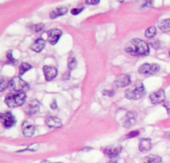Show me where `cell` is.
I'll list each match as a JSON object with an SVG mask.
<instances>
[{
    "label": "cell",
    "instance_id": "cell-28",
    "mask_svg": "<svg viewBox=\"0 0 170 163\" xmlns=\"http://www.w3.org/2000/svg\"><path fill=\"white\" fill-rule=\"evenodd\" d=\"M84 10V7H78V8H73L72 10H71V13H72L73 15H78V14H80L82 11Z\"/></svg>",
    "mask_w": 170,
    "mask_h": 163
},
{
    "label": "cell",
    "instance_id": "cell-5",
    "mask_svg": "<svg viewBox=\"0 0 170 163\" xmlns=\"http://www.w3.org/2000/svg\"><path fill=\"white\" fill-rule=\"evenodd\" d=\"M0 119H1V123L5 128H9L13 126L16 123V118L11 112H3L0 116Z\"/></svg>",
    "mask_w": 170,
    "mask_h": 163
},
{
    "label": "cell",
    "instance_id": "cell-32",
    "mask_svg": "<svg viewBox=\"0 0 170 163\" xmlns=\"http://www.w3.org/2000/svg\"><path fill=\"white\" fill-rule=\"evenodd\" d=\"M163 106H164V108H165V110L167 111V112L170 113V101L164 102V104H163Z\"/></svg>",
    "mask_w": 170,
    "mask_h": 163
},
{
    "label": "cell",
    "instance_id": "cell-12",
    "mask_svg": "<svg viewBox=\"0 0 170 163\" xmlns=\"http://www.w3.org/2000/svg\"><path fill=\"white\" fill-rule=\"evenodd\" d=\"M39 110H40V104L37 101H33L32 102H30V104L27 106L25 112L29 116H33L34 113L39 111Z\"/></svg>",
    "mask_w": 170,
    "mask_h": 163
},
{
    "label": "cell",
    "instance_id": "cell-8",
    "mask_svg": "<svg viewBox=\"0 0 170 163\" xmlns=\"http://www.w3.org/2000/svg\"><path fill=\"white\" fill-rule=\"evenodd\" d=\"M35 130H36V127L34 124L30 123L28 121H24L22 123V132H23L24 136L26 137H31L34 135L35 133Z\"/></svg>",
    "mask_w": 170,
    "mask_h": 163
},
{
    "label": "cell",
    "instance_id": "cell-30",
    "mask_svg": "<svg viewBox=\"0 0 170 163\" xmlns=\"http://www.w3.org/2000/svg\"><path fill=\"white\" fill-rule=\"evenodd\" d=\"M102 95L103 96H112L114 95V91L112 90H106L102 91Z\"/></svg>",
    "mask_w": 170,
    "mask_h": 163
},
{
    "label": "cell",
    "instance_id": "cell-6",
    "mask_svg": "<svg viewBox=\"0 0 170 163\" xmlns=\"http://www.w3.org/2000/svg\"><path fill=\"white\" fill-rule=\"evenodd\" d=\"M136 117H138V113L134 111H128L127 115L122 117V121H120V124L125 128L130 127L134 123Z\"/></svg>",
    "mask_w": 170,
    "mask_h": 163
},
{
    "label": "cell",
    "instance_id": "cell-38",
    "mask_svg": "<svg viewBox=\"0 0 170 163\" xmlns=\"http://www.w3.org/2000/svg\"><path fill=\"white\" fill-rule=\"evenodd\" d=\"M169 56H170V51H169Z\"/></svg>",
    "mask_w": 170,
    "mask_h": 163
},
{
    "label": "cell",
    "instance_id": "cell-19",
    "mask_svg": "<svg viewBox=\"0 0 170 163\" xmlns=\"http://www.w3.org/2000/svg\"><path fill=\"white\" fill-rule=\"evenodd\" d=\"M158 27L162 32H170V19L161 20L158 23Z\"/></svg>",
    "mask_w": 170,
    "mask_h": 163
},
{
    "label": "cell",
    "instance_id": "cell-34",
    "mask_svg": "<svg viewBox=\"0 0 170 163\" xmlns=\"http://www.w3.org/2000/svg\"><path fill=\"white\" fill-rule=\"evenodd\" d=\"M164 137L170 139V130H169V131H167V132H165V134H164Z\"/></svg>",
    "mask_w": 170,
    "mask_h": 163
},
{
    "label": "cell",
    "instance_id": "cell-13",
    "mask_svg": "<svg viewBox=\"0 0 170 163\" xmlns=\"http://www.w3.org/2000/svg\"><path fill=\"white\" fill-rule=\"evenodd\" d=\"M46 124H47V126L51 127V128H59L62 126V121H61V119H59L58 117L50 116L46 119Z\"/></svg>",
    "mask_w": 170,
    "mask_h": 163
},
{
    "label": "cell",
    "instance_id": "cell-26",
    "mask_svg": "<svg viewBox=\"0 0 170 163\" xmlns=\"http://www.w3.org/2000/svg\"><path fill=\"white\" fill-rule=\"evenodd\" d=\"M43 28H44V24H36L31 27V29L35 32H40L41 30H43Z\"/></svg>",
    "mask_w": 170,
    "mask_h": 163
},
{
    "label": "cell",
    "instance_id": "cell-33",
    "mask_svg": "<svg viewBox=\"0 0 170 163\" xmlns=\"http://www.w3.org/2000/svg\"><path fill=\"white\" fill-rule=\"evenodd\" d=\"M51 108H52V110H56V108H57V102H56V101H53L52 102H51Z\"/></svg>",
    "mask_w": 170,
    "mask_h": 163
},
{
    "label": "cell",
    "instance_id": "cell-24",
    "mask_svg": "<svg viewBox=\"0 0 170 163\" xmlns=\"http://www.w3.org/2000/svg\"><path fill=\"white\" fill-rule=\"evenodd\" d=\"M155 35H156L155 27H149V28L145 31V37L147 38H153Z\"/></svg>",
    "mask_w": 170,
    "mask_h": 163
},
{
    "label": "cell",
    "instance_id": "cell-14",
    "mask_svg": "<svg viewBox=\"0 0 170 163\" xmlns=\"http://www.w3.org/2000/svg\"><path fill=\"white\" fill-rule=\"evenodd\" d=\"M120 151H122V147H120V146H109V147H107L103 150V152H105L108 157H112V158L118 156L120 153Z\"/></svg>",
    "mask_w": 170,
    "mask_h": 163
},
{
    "label": "cell",
    "instance_id": "cell-21",
    "mask_svg": "<svg viewBox=\"0 0 170 163\" xmlns=\"http://www.w3.org/2000/svg\"><path fill=\"white\" fill-rule=\"evenodd\" d=\"M68 67H69L70 70H74L77 67V60L74 57V55H72V54H71L69 59H68Z\"/></svg>",
    "mask_w": 170,
    "mask_h": 163
},
{
    "label": "cell",
    "instance_id": "cell-31",
    "mask_svg": "<svg viewBox=\"0 0 170 163\" xmlns=\"http://www.w3.org/2000/svg\"><path fill=\"white\" fill-rule=\"evenodd\" d=\"M101 0H86V3L89 5H97L100 3Z\"/></svg>",
    "mask_w": 170,
    "mask_h": 163
},
{
    "label": "cell",
    "instance_id": "cell-35",
    "mask_svg": "<svg viewBox=\"0 0 170 163\" xmlns=\"http://www.w3.org/2000/svg\"><path fill=\"white\" fill-rule=\"evenodd\" d=\"M109 163H119V162H118V161H116V160H112Z\"/></svg>",
    "mask_w": 170,
    "mask_h": 163
},
{
    "label": "cell",
    "instance_id": "cell-23",
    "mask_svg": "<svg viewBox=\"0 0 170 163\" xmlns=\"http://www.w3.org/2000/svg\"><path fill=\"white\" fill-rule=\"evenodd\" d=\"M138 5L140 8L150 7L152 5L151 0H138Z\"/></svg>",
    "mask_w": 170,
    "mask_h": 163
},
{
    "label": "cell",
    "instance_id": "cell-37",
    "mask_svg": "<svg viewBox=\"0 0 170 163\" xmlns=\"http://www.w3.org/2000/svg\"><path fill=\"white\" fill-rule=\"evenodd\" d=\"M118 2H123L124 0H118Z\"/></svg>",
    "mask_w": 170,
    "mask_h": 163
},
{
    "label": "cell",
    "instance_id": "cell-16",
    "mask_svg": "<svg viewBox=\"0 0 170 163\" xmlns=\"http://www.w3.org/2000/svg\"><path fill=\"white\" fill-rule=\"evenodd\" d=\"M152 147V142L149 138H142L139 141V144H138V148L140 151L142 152H145V151H148L150 150Z\"/></svg>",
    "mask_w": 170,
    "mask_h": 163
},
{
    "label": "cell",
    "instance_id": "cell-20",
    "mask_svg": "<svg viewBox=\"0 0 170 163\" xmlns=\"http://www.w3.org/2000/svg\"><path fill=\"white\" fill-rule=\"evenodd\" d=\"M151 70H152V64H143L141 65L138 69V72L143 75H151Z\"/></svg>",
    "mask_w": 170,
    "mask_h": 163
},
{
    "label": "cell",
    "instance_id": "cell-17",
    "mask_svg": "<svg viewBox=\"0 0 170 163\" xmlns=\"http://www.w3.org/2000/svg\"><path fill=\"white\" fill-rule=\"evenodd\" d=\"M45 45H46V43H45V41H44L43 39H37L34 43L32 44V46H31V49L34 52H36V53H39V52H41L44 48H45Z\"/></svg>",
    "mask_w": 170,
    "mask_h": 163
},
{
    "label": "cell",
    "instance_id": "cell-11",
    "mask_svg": "<svg viewBox=\"0 0 170 163\" xmlns=\"http://www.w3.org/2000/svg\"><path fill=\"white\" fill-rule=\"evenodd\" d=\"M131 83L130 77L128 75H122L118 77L116 81H114V86L117 88H124V86H128Z\"/></svg>",
    "mask_w": 170,
    "mask_h": 163
},
{
    "label": "cell",
    "instance_id": "cell-36",
    "mask_svg": "<svg viewBox=\"0 0 170 163\" xmlns=\"http://www.w3.org/2000/svg\"><path fill=\"white\" fill-rule=\"evenodd\" d=\"M41 163H51V162H49V161H42Z\"/></svg>",
    "mask_w": 170,
    "mask_h": 163
},
{
    "label": "cell",
    "instance_id": "cell-2",
    "mask_svg": "<svg viewBox=\"0 0 170 163\" xmlns=\"http://www.w3.org/2000/svg\"><path fill=\"white\" fill-rule=\"evenodd\" d=\"M26 94L24 91H16L13 94H9L5 97V104L9 107H18L24 105L26 101Z\"/></svg>",
    "mask_w": 170,
    "mask_h": 163
},
{
    "label": "cell",
    "instance_id": "cell-22",
    "mask_svg": "<svg viewBox=\"0 0 170 163\" xmlns=\"http://www.w3.org/2000/svg\"><path fill=\"white\" fill-rule=\"evenodd\" d=\"M30 69H32L31 65H29L28 63H22L19 67V75L20 76L23 75L24 73H26L27 71H29Z\"/></svg>",
    "mask_w": 170,
    "mask_h": 163
},
{
    "label": "cell",
    "instance_id": "cell-39",
    "mask_svg": "<svg viewBox=\"0 0 170 163\" xmlns=\"http://www.w3.org/2000/svg\"><path fill=\"white\" fill-rule=\"evenodd\" d=\"M57 163H61V162H57Z\"/></svg>",
    "mask_w": 170,
    "mask_h": 163
},
{
    "label": "cell",
    "instance_id": "cell-18",
    "mask_svg": "<svg viewBox=\"0 0 170 163\" xmlns=\"http://www.w3.org/2000/svg\"><path fill=\"white\" fill-rule=\"evenodd\" d=\"M162 158L157 155H148L143 158V163H161Z\"/></svg>",
    "mask_w": 170,
    "mask_h": 163
},
{
    "label": "cell",
    "instance_id": "cell-7",
    "mask_svg": "<svg viewBox=\"0 0 170 163\" xmlns=\"http://www.w3.org/2000/svg\"><path fill=\"white\" fill-rule=\"evenodd\" d=\"M149 100L151 101V104L153 105H158V104H161L164 101H165V93L162 89L158 90L154 93L150 94L149 96Z\"/></svg>",
    "mask_w": 170,
    "mask_h": 163
},
{
    "label": "cell",
    "instance_id": "cell-1",
    "mask_svg": "<svg viewBox=\"0 0 170 163\" xmlns=\"http://www.w3.org/2000/svg\"><path fill=\"white\" fill-rule=\"evenodd\" d=\"M124 50L132 56H146L149 54V46L140 39H132L128 43Z\"/></svg>",
    "mask_w": 170,
    "mask_h": 163
},
{
    "label": "cell",
    "instance_id": "cell-25",
    "mask_svg": "<svg viewBox=\"0 0 170 163\" xmlns=\"http://www.w3.org/2000/svg\"><path fill=\"white\" fill-rule=\"evenodd\" d=\"M7 62L9 63V64H11V65H17V60L16 59H14L13 58V56H12V52L11 51H9L8 53H7Z\"/></svg>",
    "mask_w": 170,
    "mask_h": 163
},
{
    "label": "cell",
    "instance_id": "cell-29",
    "mask_svg": "<svg viewBox=\"0 0 170 163\" xmlns=\"http://www.w3.org/2000/svg\"><path fill=\"white\" fill-rule=\"evenodd\" d=\"M0 85H1V86H0V90H1V91H5V89L8 88V86H9V83H8V82H6V81H4V80L1 81V83H0Z\"/></svg>",
    "mask_w": 170,
    "mask_h": 163
},
{
    "label": "cell",
    "instance_id": "cell-4",
    "mask_svg": "<svg viewBox=\"0 0 170 163\" xmlns=\"http://www.w3.org/2000/svg\"><path fill=\"white\" fill-rule=\"evenodd\" d=\"M9 88L15 91H25L30 89V86L19 77L12 78L9 82Z\"/></svg>",
    "mask_w": 170,
    "mask_h": 163
},
{
    "label": "cell",
    "instance_id": "cell-15",
    "mask_svg": "<svg viewBox=\"0 0 170 163\" xmlns=\"http://www.w3.org/2000/svg\"><path fill=\"white\" fill-rule=\"evenodd\" d=\"M68 12V8L66 6H60L56 9L52 10L50 12V18L51 19H55V18H58L60 16H63L66 13Z\"/></svg>",
    "mask_w": 170,
    "mask_h": 163
},
{
    "label": "cell",
    "instance_id": "cell-27",
    "mask_svg": "<svg viewBox=\"0 0 170 163\" xmlns=\"http://www.w3.org/2000/svg\"><path fill=\"white\" fill-rule=\"evenodd\" d=\"M138 134H139V131H138V130H134V131H130L129 133H128L127 135H125V138H132V137L138 136Z\"/></svg>",
    "mask_w": 170,
    "mask_h": 163
},
{
    "label": "cell",
    "instance_id": "cell-3",
    "mask_svg": "<svg viewBox=\"0 0 170 163\" xmlns=\"http://www.w3.org/2000/svg\"><path fill=\"white\" fill-rule=\"evenodd\" d=\"M124 95L128 100H139L145 95V88L142 84H138L125 91Z\"/></svg>",
    "mask_w": 170,
    "mask_h": 163
},
{
    "label": "cell",
    "instance_id": "cell-10",
    "mask_svg": "<svg viewBox=\"0 0 170 163\" xmlns=\"http://www.w3.org/2000/svg\"><path fill=\"white\" fill-rule=\"evenodd\" d=\"M43 72H44V75H45L46 81H52L56 78L58 75V70L53 66H44Z\"/></svg>",
    "mask_w": 170,
    "mask_h": 163
},
{
    "label": "cell",
    "instance_id": "cell-9",
    "mask_svg": "<svg viewBox=\"0 0 170 163\" xmlns=\"http://www.w3.org/2000/svg\"><path fill=\"white\" fill-rule=\"evenodd\" d=\"M48 41L51 45L57 44V42L59 41L60 37L62 36V31L60 29H52L50 31H48Z\"/></svg>",
    "mask_w": 170,
    "mask_h": 163
}]
</instances>
